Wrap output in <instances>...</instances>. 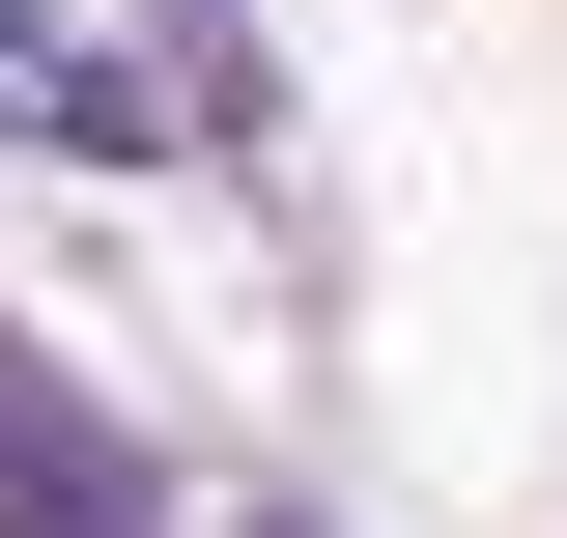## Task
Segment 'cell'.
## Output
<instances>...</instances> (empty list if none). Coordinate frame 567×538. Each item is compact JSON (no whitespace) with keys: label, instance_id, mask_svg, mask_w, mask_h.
<instances>
[{"label":"cell","instance_id":"6da1fadb","mask_svg":"<svg viewBox=\"0 0 567 538\" xmlns=\"http://www.w3.org/2000/svg\"><path fill=\"white\" fill-rule=\"evenodd\" d=\"M0 114L29 142H199L227 114V0H0Z\"/></svg>","mask_w":567,"mask_h":538}]
</instances>
